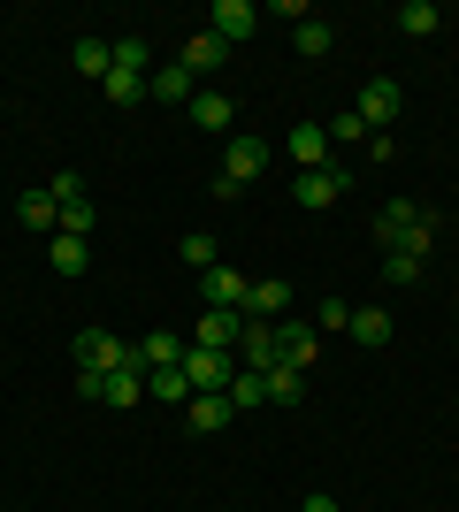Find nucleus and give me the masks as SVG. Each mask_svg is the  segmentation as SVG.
Masks as SVG:
<instances>
[{
  "mask_svg": "<svg viewBox=\"0 0 459 512\" xmlns=\"http://www.w3.org/2000/svg\"><path fill=\"white\" fill-rule=\"evenodd\" d=\"M375 245H383V253H414V260H429V245H437V207L391 199V207L375 214Z\"/></svg>",
  "mask_w": 459,
  "mask_h": 512,
  "instance_id": "1",
  "label": "nucleus"
},
{
  "mask_svg": "<svg viewBox=\"0 0 459 512\" xmlns=\"http://www.w3.org/2000/svg\"><path fill=\"white\" fill-rule=\"evenodd\" d=\"M268 138H230V153H222V176H215V199H238L245 184H261V169H268Z\"/></svg>",
  "mask_w": 459,
  "mask_h": 512,
  "instance_id": "2",
  "label": "nucleus"
},
{
  "mask_svg": "<svg viewBox=\"0 0 459 512\" xmlns=\"http://www.w3.org/2000/svg\"><path fill=\"white\" fill-rule=\"evenodd\" d=\"M77 375H115V367H131V344L115 337V329H77Z\"/></svg>",
  "mask_w": 459,
  "mask_h": 512,
  "instance_id": "3",
  "label": "nucleus"
},
{
  "mask_svg": "<svg viewBox=\"0 0 459 512\" xmlns=\"http://www.w3.org/2000/svg\"><path fill=\"white\" fill-rule=\"evenodd\" d=\"M398 107H406V92H398V77H368V85H360V100H352V115H360V123H368L375 138H391Z\"/></svg>",
  "mask_w": 459,
  "mask_h": 512,
  "instance_id": "4",
  "label": "nucleus"
},
{
  "mask_svg": "<svg viewBox=\"0 0 459 512\" xmlns=\"http://www.w3.org/2000/svg\"><path fill=\"white\" fill-rule=\"evenodd\" d=\"M199 299L215 306V314H245V299H253V276H245V268H207V276H199Z\"/></svg>",
  "mask_w": 459,
  "mask_h": 512,
  "instance_id": "5",
  "label": "nucleus"
},
{
  "mask_svg": "<svg viewBox=\"0 0 459 512\" xmlns=\"http://www.w3.org/2000/svg\"><path fill=\"white\" fill-rule=\"evenodd\" d=\"M345 192H352V169H337V161H329V169H306L299 184H291L299 207H329V199H345Z\"/></svg>",
  "mask_w": 459,
  "mask_h": 512,
  "instance_id": "6",
  "label": "nucleus"
},
{
  "mask_svg": "<svg viewBox=\"0 0 459 512\" xmlns=\"http://www.w3.org/2000/svg\"><path fill=\"white\" fill-rule=\"evenodd\" d=\"M184 352H192V337H176V329H153V337L131 344V360L146 367V375H161V367H184Z\"/></svg>",
  "mask_w": 459,
  "mask_h": 512,
  "instance_id": "7",
  "label": "nucleus"
},
{
  "mask_svg": "<svg viewBox=\"0 0 459 512\" xmlns=\"http://www.w3.org/2000/svg\"><path fill=\"white\" fill-rule=\"evenodd\" d=\"M199 92H207V85H199L184 62H169V69H153V77H146V100H161V107H192Z\"/></svg>",
  "mask_w": 459,
  "mask_h": 512,
  "instance_id": "8",
  "label": "nucleus"
},
{
  "mask_svg": "<svg viewBox=\"0 0 459 512\" xmlns=\"http://www.w3.org/2000/svg\"><path fill=\"white\" fill-rule=\"evenodd\" d=\"M207 31H215L222 46H238V39H253V31H261V8H253V0H215Z\"/></svg>",
  "mask_w": 459,
  "mask_h": 512,
  "instance_id": "9",
  "label": "nucleus"
},
{
  "mask_svg": "<svg viewBox=\"0 0 459 512\" xmlns=\"http://www.w3.org/2000/svg\"><path fill=\"white\" fill-rule=\"evenodd\" d=\"M276 360H284V344H276V321H245V337H238V367L268 375Z\"/></svg>",
  "mask_w": 459,
  "mask_h": 512,
  "instance_id": "10",
  "label": "nucleus"
},
{
  "mask_svg": "<svg viewBox=\"0 0 459 512\" xmlns=\"http://www.w3.org/2000/svg\"><path fill=\"white\" fill-rule=\"evenodd\" d=\"M184 337H192L199 352H230V344L245 337V314H215V306H207V314H199L192 329H184Z\"/></svg>",
  "mask_w": 459,
  "mask_h": 512,
  "instance_id": "11",
  "label": "nucleus"
},
{
  "mask_svg": "<svg viewBox=\"0 0 459 512\" xmlns=\"http://www.w3.org/2000/svg\"><path fill=\"white\" fill-rule=\"evenodd\" d=\"M230 375H238V367H230V352H184V383H192V398L199 390H230Z\"/></svg>",
  "mask_w": 459,
  "mask_h": 512,
  "instance_id": "12",
  "label": "nucleus"
},
{
  "mask_svg": "<svg viewBox=\"0 0 459 512\" xmlns=\"http://www.w3.org/2000/svg\"><path fill=\"white\" fill-rule=\"evenodd\" d=\"M184 421H192V436H215V428L238 421V406H230V390H199L192 406H184Z\"/></svg>",
  "mask_w": 459,
  "mask_h": 512,
  "instance_id": "13",
  "label": "nucleus"
},
{
  "mask_svg": "<svg viewBox=\"0 0 459 512\" xmlns=\"http://www.w3.org/2000/svg\"><path fill=\"white\" fill-rule=\"evenodd\" d=\"M276 344H284V367H314L322 360V329H299V321H276Z\"/></svg>",
  "mask_w": 459,
  "mask_h": 512,
  "instance_id": "14",
  "label": "nucleus"
},
{
  "mask_svg": "<svg viewBox=\"0 0 459 512\" xmlns=\"http://www.w3.org/2000/svg\"><path fill=\"white\" fill-rule=\"evenodd\" d=\"M291 306V283L284 276H253V299H245V321H284Z\"/></svg>",
  "mask_w": 459,
  "mask_h": 512,
  "instance_id": "15",
  "label": "nucleus"
},
{
  "mask_svg": "<svg viewBox=\"0 0 459 512\" xmlns=\"http://www.w3.org/2000/svg\"><path fill=\"white\" fill-rule=\"evenodd\" d=\"M222 62H230V46H222L215 31H199V39H184V69H192L199 85H207V77H222Z\"/></svg>",
  "mask_w": 459,
  "mask_h": 512,
  "instance_id": "16",
  "label": "nucleus"
},
{
  "mask_svg": "<svg viewBox=\"0 0 459 512\" xmlns=\"http://www.w3.org/2000/svg\"><path fill=\"white\" fill-rule=\"evenodd\" d=\"M16 222H23L31 237H54V230H62V207H54V192H23V199H16Z\"/></svg>",
  "mask_w": 459,
  "mask_h": 512,
  "instance_id": "17",
  "label": "nucleus"
},
{
  "mask_svg": "<svg viewBox=\"0 0 459 512\" xmlns=\"http://www.w3.org/2000/svg\"><path fill=\"white\" fill-rule=\"evenodd\" d=\"M291 161H299V176L306 169H329V130L322 123H299V130H291Z\"/></svg>",
  "mask_w": 459,
  "mask_h": 512,
  "instance_id": "18",
  "label": "nucleus"
},
{
  "mask_svg": "<svg viewBox=\"0 0 459 512\" xmlns=\"http://www.w3.org/2000/svg\"><path fill=\"white\" fill-rule=\"evenodd\" d=\"M138 398H146V367H115L108 375V390H100V406H138Z\"/></svg>",
  "mask_w": 459,
  "mask_h": 512,
  "instance_id": "19",
  "label": "nucleus"
},
{
  "mask_svg": "<svg viewBox=\"0 0 459 512\" xmlns=\"http://www.w3.org/2000/svg\"><path fill=\"white\" fill-rule=\"evenodd\" d=\"M391 329H398V321L383 314V306H352V344H368V352H375V344H391Z\"/></svg>",
  "mask_w": 459,
  "mask_h": 512,
  "instance_id": "20",
  "label": "nucleus"
},
{
  "mask_svg": "<svg viewBox=\"0 0 459 512\" xmlns=\"http://www.w3.org/2000/svg\"><path fill=\"white\" fill-rule=\"evenodd\" d=\"M69 62L85 69V77H100V85H108V69H115V39H77V46H69Z\"/></svg>",
  "mask_w": 459,
  "mask_h": 512,
  "instance_id": "21",
  "label": "nucleus"
},
{
  "mask_svg": "<svg viewBox=\"0 0 459 512\" xmlns=\"http://www.w3.org/2000/svg\"><path fill=\"white\" fill-rule=\"evenodd\" d=\"M398 31H406V39H429V31H444V8L437 0H406V8H398Z\"/></svg>",
  "mask_w": 459,
  "mask_h": 512,
  "instance_id": "22",
  "label": "nucleus"
},
{
  "mask_svg": "<svg viewBox=\"0 0 459 512\" xmlns=\"http://www.w3.org/2000/svg\"><path fill=\"white\" fill-rule=\"evenodd\" d=\"M46 260H54L62 276H85V268H92V245H85V237H62V230H54V245H46Z\"/></svg>",
  "mask_w": 459,
  "mask_h": 512,
  "instance_id": "23",
  "label": "nucleus"
},
{
  "mask_svg": "<svg viewBox=\"0 0 459 512\" xmlns=\"http://www.w3.org/2000/svg\"><path fill=\"white\" fill-rule=\"evenodd\" d=\"M192 123H199V130H230V92L207 85V92L192 100Z\"/></svg>",
  "mask_w": 459,
  "mask_h": 512,
  "instance_id": "24",
  "label": "nucleus"
},
{
  "mask_svg": "<svg viewBox=\"0 0 459 512\" xmlns=\"http://www.w3.org/2000/svg\"><path fill=\"white\" fill-rule=\"evenodd\" d=\"M146 398H161V406H192V383H184V367H161V375H146Z\"/></svg>",
  "mask_w": 459,
  "mask_h": 512,
  "instance_id": "25",
  "label": "nucleus"
},
{
  "mask_svg": "<svg viewBox=\"0 0 459 512\" xmlns=\"http://www.w3.org/2000/svg\"><path fill=\"white\" fill-rule=\"evenodd\" d=\"M299 398H306V375L276 360V367H268V406H299Z\"/></svg>",
  "mask_w": 459,
  "mask_h": 512,
  "instance_id": "26",
  "label": "nucleus"
},
{
  "mask_svg": "<svg viewBox=\"0 0 459 512\" xmlns=\"http://www.w3.org/2000/svg\"><path fill=\"white\" fill-rule=\"evenodd\" d=\"M176 260L207 276V268H215V260H222V245H215V237H207V230H184V245H176Z\"/></svg>",
  "mask_w": 459,
  "mask_h": 512,
  "instance_id": "27",
  "label": "nucleus"
},
{
  "mask_svg": "<svg viewBox=\"0 0 459 512\" xmlns=\"http://www.w3.org/2000/svg\"><path fill=\"white\" fill-rule=\"evenodd\" d=\"M421 276H429V260H414V253H383V283H391V291H414Z\"/></svg>",
  "mask_w": 459,
  "mask_h": 512,
  "instance_id": "28",
  "label": "nucleus"
},
{
  "mask_svg": "<svg viewBox=\"0 0 459 512\" xmlns=\"http://www.w3.org/2000/svg\"><path fill=\"white\" fill-rule=\"evenodd\" d=\"M230 406H238V413L268 406V375H253V367H238V375H230Z\"/></svg>",
  "mask_w": 459,
  "mask_h": 512,
  "instance_id": "29",
  "label": "nucleus"
},
{
  "mask_svg": "<svg viewBox=\"0 0 459 512\" xmlns=\"http://www.w3.org/2000/svg\"><path fill=\"white\" fill-rule=\"evenodd\" d=\"M115 69H131V77H153V46L138 39V31H123V39H115Z\"/></svg>",
  "mask_w": 459,
  "mask_h": 512,
  "instance_id": "30",
  "label": "nucleus"
},
{
  "mask_svg": "<svg viewBox=\"0 0 459 512\" xmlns=\"http://www.w3.org/2000/svg\"><path fill=\"white\" fill-rule=\"evenodd\" d=\"M322 130H329V146H368V138H375V130L360 123V115H352V107H345V115H329Z\"/></svg>",
  "mask_w": 459,
  "mask_h": 512,
  "instance_id": "31",
  "label": "nucleus"
},
{
  "mask_svg": "<svg viewBox=\"0 0 459 512\" xmlns=\"http://www.w3.org/2000/svg\"><path fill=\"white\" fill-rule=\"evenodd\" d=\"M291 46H299L306 62H322V54H329V23H314V16H306V23H291Z\"/></svg>",
  "mask_w": 459,
  "mask_h": 512,
  "instance_id": "32",
  "label": "nucleus"
},
{
  "mask_svg": "<svg viewBox=\"0 0 459 512\" xmlns=\"http://www.w3.org/2000/svg\"><path fill=\"white\" fill-rule=\"evenodd\" d=\"M146 100V77H131V69H108V107H138Z\"/></svg>",
  "mask_w": 459,
  "mask_h": 512,
  "instance_id": "33",
  "label": "nucleus"
},
{
  "mask_svg": "<svg viewBox=\"0 0 459 512\" xmlns=\"http://www.w3.org/2000/svg\"><path fill=\"white\" fill-rule=\"evenodd\" d=\"M46 192H54V207H85V176H77V169H62L54 184H46Z\"/></svg>",
  "mask_w": 459,
  "mask_h": 512,
  "instance_id": "34",
  "label": "nucleus"
},
{
  "mask_svg": "<svg viewBox=\"0 0 459 512\" xmlns=\"http://www.w3.org/2000/svg\"><path fill=\"white\" fill-rule=\"evenodd\" d=\"M314 329H352V306L345 299H322V306H314Z\"/></svg>",
  "mask_w": 459,
  "mask_h": 512,
  "instance_id": "35",
  "label": "nucleus"
},
{
  "mask_svg": "<svg viewBox=\"0 0 459 512\" xmlns=\"http://www.w3.org/2000/svg\"><path fill=\"white\" fill-rule=\"evenodd\" d=\"M92 222H100L92 207H62V237H92Z\"/></svg>",
  "mask_w": 459,
  "mask_h": 512,
  "instance_id": "36",
  "label": "nucleus"
},
{
  "mask_svg": "<svg viewBox=\"0 0 459 512\" xmlns=\"http://www.w3.org/2000/svg\"><path fill=\"white\" fill-rule=\"evenodd\" d=\"M299 512H345V505H337V497H329V490H314V497H306Z\"/></svg>",
  "mask_w": 459,
  "mask_h": 512,
  "instance_id": "37",
  "label": "nucleus"
},
{
  "mask_svg": "<svg viewBox=\"0 0 459 512\" xmlns=\"http://www.w3.org/2000/svg\"><path fill=\"white\" fill-rule=\"evenodd\" d=\"M452 314H459V306H452Z\"/></svg>",
  "mask_w": 459,
  "mask_h": 512,
  "instance_id": "38",
  "label": "nucleus"
}]
</instances>
